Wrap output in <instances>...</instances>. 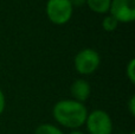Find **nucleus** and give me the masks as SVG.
<instances>
[{
    "label": "nucleus",
    "mask_w": 135,
    "mask_h": 134,
    "mask_svg": "<svg viewBox=\"0 0 135 134\" xmlns=\"http://www.w3.org/2000/svg\"><path fill=\"white\" fill-rule=\"evenodd\" d=\"M52 113L59 125L76 130L85 123L88 109L83 103L75 100H61L54 106Z\"/></svg>",
    "instance_id": "nucleus-1"
},
{
    "label": "nucleus",
    "mask_w": 135,
    "mask_h": 134,
    "mask_svg": "<svg viewBox=\"0 0 135 134\" xmlns=\"http://www.w3.org/2000/svg\"><path fill=\"white\" fill-rule=\"evenodd\" d=\"M45 12L52 24L64 25L71 19L74 7L70 0H47Z\"/></svg>",
    "instance_id": "nucleus-2"
},
{
    "label": "nucleus",
    "mask_w": 135,
    "mask_h": 134,
    "mask_svg": "<svg viewBox=\"0 0 135 134\" xmlns=\"http://www.w3.org/2000/svg\"><path fill=\"white\" fill-rule=\"evenodd\" d=\"M101 63V57L97 51L90 47L81 50L75 56L74 66L81 75H90L98 69Z\"/></svg>",
    "instance_id": "nucleus-3"
},
{
    "label": "nucleus",
    "mask_w": 135,
    "mask_h": 134,
    "mask_svg": "<svg viewBox=\"0 0 135 134\" xmlns=\"http://www.w3.org/2000/svg\"><path fill=\"white\" fill-rule=\"evenodd\" d=\"M89 134H112L113 121L110 115L102 109H96L88 113L85 120Z\"/></svg>",
    "instance_id": "nucleus-4"
},
{
    "label": "nucleus",
    "mask_w": 135,
    "mask_h": 134,
    "mask_svg": "<svg viewBox=\"0 0 135 134\" xmlns=\"http://www.w3.org/2000/svg\"><path fill=\"white\" fill-rule=\"evenodd\" d=\"M109 14L117 23H132L135 19V0H112Z\"/></svg>",
    "instance_id": "nucleus-5"
},
{
    "label": "nucleus",
    "mask_w": 135,
    "mask_h": 134,
    "mask_svg": "<svg viewBox=\"0 0 135 134\" xmlns=\"http://www.w3.org/2000/svg\"><path fill=\"white\" fill-rule=\"evenodd\" d=\"M70 92H71V95H72V97H74L72 100L83 103V102L86 101V100L89 99V96H90L91 88H90V84H89L88 81L83 80V78H78V80H76L71 84Z\"/></svg>",
    "instance_id": "nucleus-6"
},
{
    "label": "nucleus",
    "mask_w": 135,
    "mask_h": 134,
    "mask_svg": "<svg viewBox=\"0 0 135 134\" xmlns=\"http://www.w3.org/2000/svg\"><path fill=\"white\" fill-rule=\"evenodd\" d=\"M112 0H86L85 4L93 12L98 14H104L109 12Z\"/></svg>",
    "instance_id": "nucleus-7"
},
{
    "label": "nucleus",
    "mask_w": 135,
    "mask_h": 134,
    "mask_svg": "<svg viewBox=\"0 0 135 134\" xmlns=\"http://www.w3.org/2000/svg\"><path fill=\"white\" fill-rule=\"evenodd\" d=\"M35 134H63V132L55 125H51V123H43V125L37 127Z\"/></svg>",
    "instance_id": "nucleus-8"
},
{
    "label": "nucleus",
    "mask_w": 135,
    "mask_h": 134,
    "mask_svg": "<svg viewBox=\"0 0 135 134\" xmlns=\"http://www.w3.org/2000/svg\"><path fill=\"white\" fill-rule=\"evenodd\" d=\"M117 25H119V23L116 21V19H115L114 17H112L110 14L105 16L102 20V27H103V30L107 31V32H113V31H115L117 28Z\"/></svg>",
    "instance_id": "nucleus-9"
},
{
    "label": "nucleus",
    "mask_w": 135,
    "mask_h": 134,
    "mask_svg": "<svg viewBox=\"0 0 135 134\" xmlns=\"http://www.w3.org/2000/svg\"><path fill=\"white\" fill-rule=\"evenodd\" d=\"M126 75L131 83H135V61L131 59L128 65L126 66Z\"/></svg>",
    "instance_id": "nucleus-10"
},
{
    "label": "nucleus",
    "mask_w": 135,
    "mask_h": 134,
    "mask_svg": "<svg viewBox=\"0 0 135 134\" xmlns=\"http://www.w3.org/2000/svg\"><path fill=\"white\" fill-rule=\"evenodd\" d=\"M128 111L132 116L135 115V96H132L128 102Z\"/></svg>",
    "instance_id": "nucleus-11"
},
{
    "label": "nucleus",
    "mask_w": 135,
    "mask_h": 134,
    "mask_svg": "<svg viewBox=\"0 0 135 134\" xmlns=\"http://www.w3.org/2000/svg\"><path fill=\"white\" fill-rule=\"evenodd\" d=\"M5 106H6V100H5V95L2 93V90L0 89V115L4 113Z\"/></svg>",
    "instance_id": "nucleus-12"
},
{
    "label": "nucleus",
    "mask_w": 135,
    "mask_h": 134,
    "mask_svg": "<svg viewBox=\"0 0 135 134\" xmlns=\"http://www.w3.org/2000/svg\"><path fill=\"white\" fill-rule=\"evenodd\" d=\"M72 7H81L86 2V0H70Z\"/></svg>",
    "instance_id": "nucleus-13"
},
{
    "label": "nucleus",
    "mask_w": 135,
    "mask_h": 134,
    "mask_svg": "<svg viewBox=\"0 0 135 134\" xmlns=\"http://www.w3.org/2000/svg\"><path fill=\"white\" fill-rule=\"evenodd\" d=\"M69 134H84V133H83V132H79V131H75V130H74L72 132H70Z\"/></svg>",
    "instance_id": "nucleus-14"
},
{
    "label": "nucleus",
    "mask_w": 135,
    "mask_h": 134,
    "mask_svg": "<svg viewBox=\"0 0 135 134\" xmlns=\"http://www.w3.org/2000/svg\"><path fill=\"white\" fill-rule=\"evenodd\" d=\"M131 134H135V133H134V132H132V133H131Z\"/></svg>",
    "instance_id": "nucleus-15"
}]
</instances>
